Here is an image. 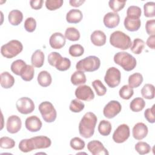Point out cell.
Segmentation results:
<instances>
[{
    "label": "cell",
    "instance_id": "obj_39",
    "mask_svg": "<svg viewBox=\"0 0 155 155\" xmlns=\"http://www.w3.org/2000/svg\"><path fill=\"white\" fill-rule=\"evenodd\" d=\"M127 1L122 0H110L108 2L110 8L115 13L122 10L126 4Z\"/></svg>",
    "mask_w": 155,
    "mask_h": 155
},
{
    "label": "cell",
    "instance_id": "obj_34",
    "mask_svg": "<svg viewBox=\"0 0 155 155\" xmlns=\"http://www.w3.org/2000/svg\"><path fill=\"white\" fill-rule=\"evenodd\" d=\"M144 48H145L144 41L140 38H136L133 40V42L131 44V50L133 53L136 54H139L142 53Z\"/></svg>",
    "mask_w": 155,
    "mask_h": 155
},
{
    "label": "cell",
    "instance_id": "obj_14",
    "mask_svg": "<svg viewBox=\"0 0 155 155\" xmlns=\"http://www.w3.org/2000/svg\"><path fill=\"white\" fill-rule=\"evenodd\" d=\"M34 150L47 148L51 146V139L45 136H38L31 137Z\"/></svg>",
    "mask_w": 155,
    "mask_h": 155
},
{
    "label": "cell",
    "instance_id": "obj_29",
    "mask_svg": "<svg viewBox=\"0 0 155 155\" xmlns=\"http://www.w3.org/2000/svg\"><path fill=\"white\" fill-rule=\"evenodd\" d=\"M97 129L99 133L102 136H107L111 133L112 129L111 124L109 121L107 120H102L99 124Z\"/></svg>",
    "mask_w": 155,
    "mask_h": 155
},
{
    "label": "cell",
    "instance_id": "obj_51",
    "mask_svg": "<svg viewBox=\"0 0 155 155\" xmlns=\"http://www.w3.org/2000/svg\"><path fill=\"white\" fill-rule=\"evenodd\" d=\"M145 30L148 35H154L155 34V20H148L145 24Z\"/></svg>",
    "mask_w": 155,
    "mask_h": 155
},
{
    "label": "cell",
    "instance_id": "obj_47",
    "mask_svg": "<svg viewBox=\"0 0 155 155\" xmlns=\"http://www.w3.org/2000/svg\"><path fill=\"white\" fill-rule=\"evenodd\" d=\"M142 14L141 8L136 5L130 6L127 10V16L140 18Z\"/></svg>",
    "mask_w": 155,
    "mask_h": 155
},
{
    "label": "cell",
    "instance_id": "obj_49",
    "mask_svg": "<svg viewBox=\"0 0 155 155\" xmlns=\"http://www.w3.org/2000/svg\"><path fill=\"white\" fill-rule=\"evenodd\" d=\"M155 105H153L151 108H147L144 112V116L147 120L151 124L155 122Z\"/></svg>",
    "mask_w": 155,
    "mask_h": 155
},
{
    "label": "cell",
    "instance_id": "obj_36",
    "mask_svg": "<svg viewBox=\"0 0 155 155\" xmlns=\"http://www.w3.org/2000/svg\"><path fill=\"white\" fill-rule=\"evenodd\" d=\"M134 94L133 89L128 85H123L119 91V94L121 98L125 100L130 99Z\"/></svg>",
    "mask_w": 155,
    "mask_h": 155
},
{
    "label": "cell",
    "instance_id": "obj_11",
    "mask_svg": "<svg viewBox=\"0 0 155 155\" xmlns=\"http://www.w3.org/2000/svg\"><path fill=\"white\" fill-rule=\"evenodd\" d=\"M74 94L77 99L84 101H90L94 98V94L92 89L87 85L79 86L76 89Z\"/></svg>",
    "mask_w": 155,
    "mask_h": 155
},
{
    "label": "cell",
    "instance_id": "obj_21",
    "mask_svg": "<svg viewBox=\"0 0 155 155\" xmlns=\"http://www.w3.org/2000/svg\"><path fill=\"white\" fill-rule=\"evenodd\" d=\"M83 18L82 12L78 9H71L66 15V21L70 24H78Z\"/></svg>",
    "mask_w": 155,
    "mask_h": 155
},
{
    "label": "cell",
    "instance_id": "obj_53",
    "mask_svg": "<svg viewBox=\"0 0 155 155\" xmlns=\"http://www.w3.org/2000/svg\"><path fill=\"white\" fill-rule=\"evenodd\" d=\"M154 42H155V35H150L147 40L146 44L147 45V46L149 48L154 50L155 48Z\"/></svg>",
    "mask_w": 155,
    "mask_h": 155
},
{
    "label": "cell",
    "instance_id": "obj_30",
    "mask_svg": "<svg viewBox=\"0 0 155 155\" xmlns=\"http://www.w3.org/2000/svg\"><path fill=\"white\" fill-rule=\"evenodd\" d=\"M154 86L151 84H146L141 89V94L147 99H152L154 97Z\"/></svg>",
    "mask_w": 155,
    "mask_h": 155
},
{
    "label": "cell",
    "instance_id": "obj_12",
    "mask_svg": "<svg viewBox=\"0 0 155 155\" xmlns=\"http://www.w3.org/2000/svg\"><path fill=\"white\" fill-rule=\"evenodd\" d=\"M88 150L93 155H108L109 153L103 143L97 140H93L87 144Z\"/></svg>",
    "mask_w": 155,
    "mask_h": 155
},
{
    "label": "cell",
    "instance_id": "obj_28",
    "mask_svg": "<svg viewBox=\"0 0 155 155\" xmlns=\"http://www.w3.org/2000/svg\"><path fill=\"white\" fill-rule=\"evenodd\" d=\"M145 107V102L142 97H136L130 104V108L132 111L139 112Z\"/></svg>",
    "mask_w": 155,
    "mask_h": 155
},
{
    "label": "cell",
    "instance_id": "obj_45",
    "mask_svg": "<svg viewBox=\"0 0 155 155\" xmlns=\"http://www.w3.org/2000/svg\"><path fill=\"white\" fill-rule=\"evenodd\" d=\"M15 146V140L7 136H3L0 138V147L4 149H11Z\"/></svg>",
    "mask_w": 155,
    "mask_h": 155
},
{
    "label": "cell",
    "instance_id": "obj_32",
    "mask_svg": "<svg viewBox=\"0 0 155 155\" xmlns=\"http://www.w3.org/2000/svg\"><path fill=\"white\" fill-rule=\"evenodd\" d=\"M26 65V63L23 60L17 59L12 62L10 68L14 74L18 76H20Z\"/></svg>",
    "mask_w": 155,
    "mask_h": 155
},
{
    "label": "cell",
    "instance_id": "obj_7",
    "mask_svg": "<svg viewBox=\"0 0 155 155\" xmlns=\"http://www.w3.org/2000/svg\"><path fill=\"white\" fill-rule=\"evenodd\" d=\"M121 79V73L119 69L114 67L109 68L104 76V81L107 85L110 88L117 87Z\"/></svg>",
    "mask_w": 155,
    "mask_h": 155
},
{
    "label": "cell",
    "instance_id": "obj_23",
    "mask_svg": "<svg viewBox=\"0 0 155 155\" xmlns=\"http://www.w3.org/2000/svg\"><path fill=\"white\" fill-rule=\"evenodd\" d=\"M1 85L2 88L8 89L12 87L15 84L14 77L8 71H4L0 75Z\"/></svg>",
    "mask_w": 155,
    "mask_h": 155
},
{
    "label": "cell",
    "instance_id": "obj_6",
    "mask_svg": "<svg viewBox=\"0 0 155 155\" xmlns=\"http://www.w3.org/2000/svg\"><path fill=\"white\" fill-rule=\"evenodd\" d=\"M38 109L45 122L51 123L56 120L57 112L53 105L50 102H42L39 104Z\"/></svg>",
    "mask_w": 155,
    "mask_h": 155
},
{
    "label": "cell",
    "instance_id": "obj_4",
    "mask_svg": "<svg viewBox=\"0 0 155 155\" xmlns=\"http://www.w3.org/2000/svg\"><path fill=\"white\" fill-rule=\"evenodd\" d=\"M101 66V61L96 56H87L79 61L76 65L77 70L84 72H93L96 71Z\"/></svg>",
    "mask_w": 155,
    "mask_h": 155
},
{
    "label": "cell",
    "instance_id": "obj_13",
    "mask_svg": "<svg viewBox=\"0 0 155 155\" xmlns=\"http://www.w3.org/2000/svg\"><path fill=\"white\" fill-rule=\"evenodd\" d=\"M22 122L20 117L16 115L9 116L7 120L6 128L8 133L15 134L18 133L21 128Z\"/></svg>",
    "mask_w": 155,
    "mask_h": 155
},
{
    "label": "cell",
    "instance_id": "obj_38",
    "mask_svg": "<svg viewBox=\"0 0 155 155\" xmlns=\"http://www.w3.org/2000/svg\"><path fill=\"white\" fill-rule=\"evenodd\" d=\"M92 86L95 90L97 95L99 96H104L107 91V88L99 79L94 80L93 82H92Z\"/></svg>",
    "mask_w": 155,
    "mask_h": 155
},
{
    "label": "cell",
    "instance_id": "obj_24",
    "mask_svg": "<svg viewBox=\"0 0 155 155\" xmlns=\"http://www.w3.org/2000/svg\"><path fill=\"white\" fill-rule=\"evenodd\" d=\"M8 19L10 24L17 26L22 22L23 19V14L19 10H13L9 12Z\"/></svg>",
    "mask_w": 155,
    "mask_h": 155
},
{
    "label": "cell",
    "instance_id": "obj_42",
    "mask_svg": "<svg viewBox=\"0 0 155 155\" xmlns=\"http://www.w3.org/2000/svg\"><path fill=\"white\" fill-rule=\"evenodd\" d=\"M144 15L147 18H153L155 16V2H148L143 5Z\"/></svg>",
    "mask_w": 155,
    "mask_h": 155
},
{
    "label": "cell",
    "instance_id": "obj_1",
    "mask_svg": "<svg viewBox=\"0 0 155 155\" xmlns=\"http://www.w3.org/2000/svg\"><path fill=\"white\" fill-rule=\"evenodd\" d=\"M97 121V116L92 112L86 113L79 124V134L85 139L90 138L94 134Z\"/></svg>",
    "mask_w": 155,
    "mask_h": 155
},
{
    "label": "cell",
    "instance_id": "obj_25",
    "mask_svg": "<svg viewBox=\"0 0 155 155\" xmlns=\"http://www.w3.org/2000/svg\"><path fill=\"white\" fill-rule=\"evenodd\" d=\"M38 84L43 87H48L52 82L51 76L47 71L44 70L39 73L37 78Z\"/></svg>",
    "mask_w": 155,
    "mask_h": 155
},
{
    "label": "cell",
    "instance_id": "obj_22",
    "mask_svg": "<svg viewBox=\"0 0 155 155\" xmlns=\"http://www.w3.org/2000/svg\"><path fill=\"white\" fill-rule=\"evenodd\" d=\"M45 55L44 53L41 50H36L31 55V65L36 68H40L42 67L44 63Z\"/></svg>",
    "mask_w": 155,
    "mask_h": 155
},
{
    "label": "cell",
    "instance_id": "obj_27",
    "mask_svg": "<svg viewBox=\"0 0 155 155\" xmlns=\"http://www.w3.org/2000/svg\"><path fill=\"white\" fill-rule=\"evenodd\" d=\"M143 76L140 73H134L128 77V85L132 88H137L143 82Z\"/></svg>",
    "mask_w": 155,
    "mask_h": 155
},
{
    "label": "cell",
    "instance_id": "obj_54",
    "mask_svg": "<svg viewBox=\"0 0 155 155\" xmlns=\"http://www.w3.org/2000/svg\"><path fill=\"white\" fill-rule=\"evenodd\" d=\"M85 2V0H70L69 1L70 5L72 7H78Z\"/></svg>",
    "mask_w": 155,
    "mask_h": 155
},
{
    "label": "cell",
    "instance_id": "obj_10",
    "mask_svg": "<svg viewBox=\"0 0 155 155\" xmlns=\"http://www.w3.org/2000/svg\"><path fill=\"white\" fill-rule=\"evenodd\" d=\"M122 110L121 104L117 101H110L104 108L103 114L108 119H112L117 115Z\"/></svg>",
    "mask_w": 155,
    "mask_h": 155
},
{
    "label": "cell",
    "instance_id": "obj_8",
    "mask_svg": "<svg viewBox=\"0 0 155 155\" xmlns=\"http://www.w3.org/2000/svg\"><path fill=\"white\" fill-rule=\"evenodd\" d=\"M16 107L18 111L23 114H30L35 110L34 102L27 97L19 98L16 103Z\"/></svg>",
    "mask_w": 155,
    "mask_h": 155
},
{
    "label": "cell",
    "instance_id": "obj_52",
    "mask_svg": "<svg viewBox=\"0 0 155 155\" xmlns=\"http://www.w3.org/2000/svg\"><path fill=\"white\" fill-rule=\"evenodd\" d=\"M43 0H31L30 1L31 7L34 10H39L42 7Z\"/></svg>",
    "mask_w": 155,
    "mask_h": 155
},
{
    "label": "cell",
    "instance_id": "obj_15",
    "mask_svg": "<svg viewBox=\"0 0 155 155\" xmlns=\"http://www.w3.org/2000/svg\"><path fill=\"white\" fill-rule=\"evenodd\" d=\"M148 129L147 126L142 122H138L135 124L132 130L133 137L138 140H142L148 134Z\"/></svg>",
    "mask_w": 155,
    "mask_h": 155
},
{
    "label": "cell",
    "instance_id": "obj_5",
    "mask_svg": "<svg viewBox=\"0 0 155 155\" xmlns=\"http://www.w3.org/2000/svg\"><path fill=\"white\" fill-rule=\"evenodd\" d=\"M23 50L22 43L16 39L11 40L1 48V54L8 59L13 58L19 54Z\"/></svg>",
    "mask_w": 155,
    "mask_h": 155
},
{
    "label": "cell",
    "instance_id": "obj_40",
    "mask_svg": "<svg viewBox=\"0 0 155 155\" xmlns=\"http://www.w3.org/2000/svg\"><path fill=\"white\" fill-rule=\"evenodd\" d=\"M18 148L23 153H28L33 150L31 139H24L20 141Z\"/></svg>",
    "mask_w": 155,
    "mask_h": 155
},
{
    "label": "cell",
    "instance_id": "obj_44",
    "mask_svg": "<svg viewBox=\"0 0 155 155\" xmlns=\"http://www.w3.org/2000/svg\"><path fill=\"white\" fill-rule=\"evenodd\" d=\"M70 145L71 148L74 150H82L84 148L85 143V142L78 137L72 138L70 142Z\"/></svg>",
    "mask_w": 155,
    "mask_h": 155
},
{
    "label": "cell",
    "instance_id": "obj_3",
    "mask_svg": "<svg viewBox=\"0 0 155 155\" xmlns=\"http://www.w3.org/2000/svg\"><path fill=\"white\" fill-rule=\"evenodd\" d=\"M113 59L116 64L120 65L127 71H130L134 69L137 64L136 58L125 51H120L116 53Z\"/></svg>",
    "mask_w": 155,
    "mask_h": 155
},
{
    "label": "cell",
    "instance_id": "obj_2",
    "mask_svg": "<svg viewBox=\"0 0 155 155\" xmlns=\"http://www.w3.org/2000/svg\"><path fill=\"white\" fill-rule=\"evenodd\" d=\"M110 44L117 48L125 50L131 47L132 42L130 37L121 31H115L110 36Z\"/></svg>",
    "mask_w": 155,
    "mask_h": 155
},
{
    "label": "cell",
    "instance_id": "obj_48",
    "mask_svg": "<svg viewBox=\"0 0 155 155\" xmlns=\"http://www.w3.org/2000/svg\"><path fill=\"white\" fill-rule=\"evenodd\" d=\"M24 28L28 32H33L36 27V21L35 18L32 17L27 18L24 22Z\"/></svg>",
    "mask_w": 155,
    "mask_h": 155
},
{
    "label": "cell",
    "instance_id": "obj_17",
    "mask_svg": "<svg viewBox=\"0 0 155 155\" xmlns=\"http://www.w3.org/2000/svg\"><path fill=\"white\" fill-rule=\"evenodd\" d=\"M42 124L41 119L36 116L28 117L25 121V126L27 130L30 132H37L42 127Z\"/></svg>",
    "mask_w": 155,
    "mask_h": 155
},
{
    "label": "cell",
    "instance_id": "obj_9",
    "mask_svg": "<svg viewBox=\"0 0 155 155\" xmlns=\"http://www.w3.org/2000/svg\"><path fill=\"white\" fill-rule=\"evenodd\" d=\"M130 131L128 125L123 124L117 127L113 134V140L114 142L121 143L125 142L130 137Z\"/></svg>",
    "mask_w": 155,
    "mask_h": 155
},
{
    "label": "cell",
    "instance_id": "obj_35",
    "mask_svg": "<svg viewBox=\"0 0 155 155\" xmlns=\"http://www.w3.org/2000/svg\"><path fill=\"white\" fill-rule=\"evenodd\" d=\"M71 66V61L67 58H60L57 61L54 67L61 71H64L68 70Z\"/></svg>",
    "mask_w": 155,
    "mask_h": 155
},
{
    "label": "cell",
    "instance_id": "obj_50",
    "mask_svg": "<svg viewBox=\"0 0 155 155\" xmlns=\"http://www.w3.org/2000/svg\"><path fill=\"white\" fill-rule=\"evenodd\" d=\"M61 57L62 56L60 53L56 51L51 52L48 56V62L50 65L54 67L58 59Z\"/></svg>",
    "mask_w": 155,
    "mask_h": 155
},
{
    "label": "cell",
    "instance_id": "obj_16",
    "mask_svg": "<svg viewBox=\"0 0 155 155\" xmlns=\"http://www.w3.org/2000/svg\"><path fill=\"white\" fill-rule=\"evenodd\" d=\"M65 36L60 32L54 33L49 39V44L51 48L54 49H61L65 44Z\"/></svg>",
    "mask_w": 155,
    "mask_h": 155
},
{
    "label": "cell",
    "instance_id": "obj_41",
    "mask_svg": "<svg viewBox=\"0 0 155 155\" xmlns=\"http://www.w3.org/2000/svg\"><path fill=\"white\" fill-rule=\"evenodd\" d=\"M85 104L78 99H73L70 104L69 109L73 113H79L84 110Z\"/></svg>",
    "mask_w": 155,
    "mask_h": 155
},
{
    "label": "cell",
    "instance_id": "obj_33",
    "mask_svg": "<svg viewBox=\"0 0 155 155\" xmlns=\"http://www.w3.org/2000/svg\"><path fill=\"white\" fill-rule=\"evenodd\" d=\"M34 74V67L31 65H26L20 76L22 80L25 81H30L33 79Z\"/></svg>",
    "mask_w": 155,
    "mask_h": 155
},
{
    "label": "cell",
    "instance_id": "obj_20",
    "mask_svg": "<svg viewBox=\"0 0 155 155\" xmlns=\"http://www.w3.org/2000/svg\"><path fill=\"white\" fill-rule=\"evenodd\" d=\"M90 39L93 45L101 47L105 44L107 37L104 32L102 31L95 30L91 33L90 36Z\"/></svg>",
    "mask_w": 155,
    "mask_h": 155
},
{
    "label": "cell",
    "instance_id": "obj_26",
    "mask_svg": "<svg viewBox=\"0 0 155 155\" xmlns=\"http://www.w3.org/2000/svg\"><path fill=\"white\" fill-rule=\"evenodd\" d=\"M71 82L74 85L84 84L86 82V76L84 71L77 70L74 71L71 76Z\"/></svg>",
    "mask_w": 155,
    "mask_h": 155
},
{
    "label": "cell",
    "instance_id": "obj_46",
    "mask_svg": "<svg viewBox=\"0 0 155 155\" xmlns=\"http://www.w3.org/2000/svg\"><path fill=\"white\" fill-rule=\"evenodd\" d=\"M63 3V0H47L45 4V7L48 10L53 11L61 7Z\"/></svg>",
    "mask_w": 155,
    "mask_h": 155
},
{
    "label": "cell",
    "instance_id": "obj_37",
    "mask_svg": "<svg viewBox=\"0 0 155 155\" xmlns=\"http://www.w3.org/2000/svg\"><path fill=\"white\" fill-rule=\"evenodd\" d=\"M134 148H135V150L139 154H141V155L148 154L151 150V148L150 145L147 142H145L143 141L138 142L135 145Z\"/></svg>",
    "mask_w": 155,
    "mask_h": 155
},
{
    "label": "cell",
    "instance_id": "obj_43",
    "mask_svg": "<svg viewBox=\"0 0 155 155\" xmlns=\"http://www.w3.org/2000/svg\"><path fill=\"white\" fill-rule=\"evenodd\" d=\"M68 53L73 57H79L84 54V48L80 44H73L69 47Z\"/></svg>",
    "mask_w": 155,
    "mask_h": 155
},
{
    "label": "cell",
    "instance_id": "obj_19",
    "mask_svg": "<svg viewBox=\"0 0 155 155\" xmlns=\"http://www.w3.org/2000/svg\"><path fill=\"white\" fill-rule=\"evenodd\" d=\"M124 25L125 28L130 31H137L141 25L140 18L127 16L124 19Z\"/></svg>",
    "mask_w": 155,
    "mask_h": 155
},
{
    "label": "cell",
    "instance_id": "obj_31",
    "mask_svg": "<svg viewBox=\"0 0 155 155\" xmlns=\"http://www.w3.org/2000/svg\"><path fill=\"white\" fill-rule=\"evenodd\" d=\"M80 33L75 27H68L65 31V38L71 41H77L80 39Z\"/></svg>",
    "mask_w": 155,
    "mask_h": 155
},
{
    "label": "cell",
    "instance_id": "obj_18",
    "mask_svg": "<svg viewBox=\"0 0 155 155\" xmlns=\"http://www.w3.org/2000/svg\"><path fill=\"white\" fill-rule=\"evenodd\" d=\"M103 22L104 25L108 28H115L120 22V16L117 13L108 12L105 15Z\"/></svg>",
    "mask_w": 155,
    "mask_h": 155
}]
</instances>
